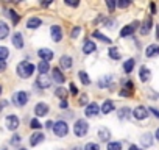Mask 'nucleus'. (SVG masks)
Listing matches in <instances>:
<instances>
[{
  "label": "nucleus",
  "mask_w": 159,
  "mask_h": 150,
  "mask_svg": "<svg viewBox=\"0 0 159 150\" xmlns=\"http://www.w3.org/2000/svg\"><path fill=\"white\" fill-rule=\"evenodd\" d=\"M34 70H36V66L33 63H30V61H20L17 64V67H16V73L24 80L30 78L31 75L34 73Z\"/></svg>",
  "instance_id": "obj_1"
},
{
  "label": "nucleus",
  "mask_w": 159,
  "mask_h": 150,
  "mask_svg": "<svg viewBox=\"0 0 159 150\" xmlns=\"http://www.w3.org/2000/svg\"><path fill=\"white\" fill-rule=\"evenodd\" d=\"M89 122L86 119H76L73 122V134L76 138H84L89 133Z\"/></svg>",
  "instance_id": "obj_2"
},
{
  "label": "nucleus",
  "mask_w": 159,
  "mask_h": 150,
  "mask_svg": "<svg viewBox=\"0 0 159 150\" xmlns=\"http://www.w3.org/2000/svg\"><path fill=\"white\" fill-rule=\"evenodd\" d=\"M28 100H30V94H28L27 91H17V92H14V94H13V97H11L13 105H14V106H17V108L25 106V105L28 103Z\"/></svg>",
  "instance_id": "obj_3"
},
{
  "label": "nucleus",
  "mask_w": 159,
  "mask_h": 150,
  "mask_svg": "<svg viewBox=\"0 0 159 150\" xmlns=\"http://www.w3.org/2000/svg\"><path fill=\"white\" fill-rule=\"evenodd\" d=\"M53 133L56 138H66L69 134V124L61 119V120H56L55 125H53Z\"/></svg>",
  "instance_id": "obj_4"
},
{
  "label": "nucleus",
  "mask_w": 159,
  "mask_h": 150,
  "mask_svg": "<svg viewBox=\"0 0 159 150\" xmlns=\"http://www.w3.org/2000/svg\"><path fill=\"white\" fill-rule=\"evenodd\" d=\"M139 27H140V22H139V21H134V22L125 25V27L120 30V38H129V36H133Z\"/></svg>",
  "instance_id": "obj_5"
},
{
  "label": "nucleus",
  "mask_w": 159,
  "mask_h": 150,
  "mask_svg": "<svg viewBox=\"0 0 159 150\" xmlns=\"http://www.w3.org/2000/svg\"><path fill=\"white\" fill-rule=\"evenodd\" d=\"M53 80L48 77V75H38V78L34 80V88L38 89H48L52 86Z\"/></svg>",
  "instance_id": "obj_6"
},
{
  "label": "nucleus",
  "mask_w": 159,
  "mask_h": 150,
  "mask_svg": "<svg viewBox=\"0 0 159 150\" xmlns=\"http://www.w3.org/2000/svg\"><path fill=\"white\" fill-rule=\"evenodd\" d=\"M33 113L36 117H44L50 113V105H47L45 102H38L33 108Z\"/></svg>",
  "instance_id": "obj_7"
},
{
  "label": "nucleus",
  "mask_w": 159,
  "mask_h": 150,
  "mask_svg": "<svg viewBox=\"0 0 159 150\" xmlns=\"http://www.w3.org/2000/svg\"><path fill=\"white\" fill-rule=\"evenodd\" d=\"M148 116H150V111H148V108L143 106V105H137V106L133 110V117H134L136 120H145Z\"/></svg>",
  "instance_id": "obj_8"
},
{
  "label": "nucleus",
  "mask_w": 159,
  "mask_h": 150,
  "mask_svg": "<svg viewBox=\"0 0 159 150\" xmlns=\"http://www.w3.org/2000/svg\"><path fill=\"white\" fill-rule=\"evenodd\" d=\"M112 82H114V75H103L97 80V86L100 89H112Z\"/></svg>",
  "instance_id": "obj_9"
},
{
  "label": "nucleus",
  "mask_w": 159,
  "mask_h": 150,
  "mask_svg": "<svg viewBox=\"0 0 159 150\" xmlns=\"http://www.w3.org/2000/svg\"><path fill=\"white\" fill-rule=\"evenodd\" d=\"M98 113H102V108L98 106L97 102H91L84 108V116L86 117H95V116H98Z\"/></svg>",
  "instance_id": "obj_10"
},
{
  "label": "nucleus",
  "mask_w": 159,
  "mask_h": 150,
  "mask_svg": "<svg viewBox=\"0 0 159 150\" xmlns=\"http://www.w3.org/2000/svg\"><path fill=\"white\" fill-rule=\"evenodd\" d=\"M5 125H7L8 130L16 131V130L19 128V125H20V119H19L16 114H10V116L5 117Z\"/></svg>",
  "instance_id": "obj_11"
},
{
  "label": "nucleus",
  "mask_w": 159,
  "mask_h": 150,
  "mask_svg": "<svg viewBox=\"0 0 159 150\" xmlns=\"http://www.w3.org/2000/svg\"><path fill=\"white\" fill-rule=\"evenodd\" d=\"M52 80H53V83H56L59 86H62L66 83V75L61 72V67H53L52 69Z\"/></svg>",
  "instance_id": "obj_12"
},
{
  "label": "nucleus",
  "mask_w": 159,
  "mask_h": 150,
  "mask_svg": "<svg viewBox=\"0 0 159 150\" xmlns=\"http://www.w3.org/2000/svg\"><path fill=\"white\" fill-rule=\"evenodd\" d=\"M111 136H112V133H111V130L108 127H100L97 130V138H98L100 142H106L108 144L109 139H111Z\"/></svg>",
  "instance_id": "obj_13"
},
{
  "label": "nucleus",
  "mask_w": 159,
  "mask_h": 150,
  "mask_svg": "<svg viewBox=\"0 0 159 150\" xmlns=\"http://www.w3.org/2000/svg\"><path fill=\"white\" fill-rule=\"evenodd\" d=\"M50 36L53 42H61L62 41V28L61 25H52L50 27Z\"/></svg>",
  "instance_id": "obj_14"
},
{
  "label": "nucleus",
  "mask_w": 159,
  "mask_h": 150,
  "mask_svg": "<svg viewBox=\"0 0 159 150\" xmlns=\"http://www.w3.org/2000/svg\"><path fill=\"white\" fill-rule=\"evenodd\" d=\"M38 56L41 58V61H47V63H50L52 59H53V56H55V53H53V50L52 49H39L38 50Z\"/></svg>",
  "instance_id": "obj_15"
},
{
  "label": "nucleus",
  "mask_w": 159,
  "mask_h": 150,
  "mask_svg": "<svg viewBox=\"0 0 159 150\" xmlns=\"http://www.w3.org/2000/svg\"><path fill=\"white\" fill-rule=\"evenodd\" d=\"M151 28H153V19H151V17H147V19L140 24L139 31H140V35H142V36H147V35L151 31Z\"/></svg>",
  "instance_id": "obj_16"
},
{
  "label": "nucleus",
  "mask_w": 159,
  "mask_h": 150,
  "mask_svg": "<svg viewBox=\"0 0 159 150\" xmlns=\"http://www.w3.org/2000/svg\"><path fill=\"white\" fill-rule=\"evenodd\" d=\"M45 141V134L42 133V131H34L31 136H30V145L31 147H36V145H39L41 142H44Z\"/></svg>",
  "instance_id": "obj_17"
},
{
  "label": "nucleus",
  "mask_w": 159,
  "mask_h": 150,
  "mask_svg": "<svg viewBox=\"0 0 159 150\" xmlns=\"http://www.w3.org/2000/svg\"><path fill=\"white\" fill-rule=\"evenodd\" d=\"M11 42H13V45L16 47V49H24V45H25V41H24V35L20 33V31H16L14 35H13V38H11Z\"/></svg>",
  "instance_id": "obj_18"
},
{
  "label": "nucleus",
  "mask_w": 159,
  "mask_h": 150,
  "mask_svg": "<svg viewBox=\"0 0 159 150\" xmlns=\"http://www.w3.org/2000/svg\"><path fill=\"white\" fill-rule=\"evenodd\" d=\"M95 52H97V44L91 39H86L84 44H83V53L84 55H92Z\"/></svg>",
  "instance_id": "obj_19"
},
{
  "label": "nucleus",
  "mask_w": 159,
  "mask_h": 150,
  "mask_svg": "<svg viewBox=\"0 0 159 150\" xmlns=\"http://www.w3.org/2000/svg\"><path fill=\"white\" fill-rule=\"evenodd\" d=\"M72 66H73V58L70 56V55H62L61 58H59V67L61 69H72Z\"/></svg>",
  "instance_id": "obj_20"
},
{
  "label": "nucleus",
  "mask_w": 159,
  "mask_h": 150,
  "mask_svg": "<svg viewBox=\"0 0 159 150\" xmlns=\"http://www.w3.org/2000/svg\"><path fill=\"white\" fill-rule=\"evenodd\" d=\"M102 114H109V113H112L114 110H116V103H114V100H111V99H106L103 103H102Z\"/></svg>",
  "instance_id": "obj_21"
},
{
  "label": "nucleus",
  "mask_w": 159,
  "mask_h": 150,
  "mask_svg": "<svg viewBox=\"0 0 159 150\" xmlns=\"http://www.w3.org/2000/svg\"><path fill=\"white\" fill-rule=\"evenodd\" d=\"M150 78H151V70L147 66H140V69H139V80L142 83H147Z\"/></svg>",
  "instance_id": "obj_22"
},
{
  "label": "nucleus",
  "mask_w": 159,
  "mask_h": 150,
  "mask_svg": "<svg viewBox=\"0 0 159 150\" xmlns=\"http://www.w3.org/2000/svg\"><path fill=\"white\" fill-rule=\"evenodd\" d=\"M145 56L147 58H156V56H159V44H150L145 49Z\"/></svg>",
  "instance_id": "obj_23"
},
{
  "label": "nucleus",
  "mask_w": 159,
  "mask_h": 150,
  "mask_svg": "<svg viewBox=\"0 0 159 150\" xmlns=\"http://www.w3.org/2000/svg\"><path fill=\"white\" fill-rule=\"evenodd\" d=\"M41 25H42V19H41V17L33 16V17H30V19L27 21V28H28V30H36V28H39Z\"/></svg>",
  "instance_id": "obj_24"
},
{
  "label": "nucleus",
  "mask_w": 159,
  "mask_h": 150,
  "mask_svg": "<svg viewBox=\"0 0 159 150\" xmlns=\"http://www.w3.org/2000/svg\"><path fill=\"white\" fill-rule=\"evenodd\" d=\"M131 116H133V110L128 108V106H122V108L119 110V113H117V117H119L120 120H128Z\"/></svg>",
  "instance_id": "obj_25"
},
{
  "label": "nucleus",
  "mask_w": 159,
  "mask_h": 150,
  "mask_svg": "<svg viewBox=\"0 0 159 150\" xmlns=\"http://www.w3.org/2000/svg\"><path fill=\"white\" fill-rule=\"evenodd\" d=\"M153 142H154V136L151 134V133H143L142 136H140V144H142V147H151L153 145Z\"/></svg>",
  "instance_id": "obj_26"
},
{
  "label": "nucleus",
  "mask_w": 159,
  "mask_h": 150,
  "mask_svg": "<svg viewBox=\"0 0 159 150\" xmlns=\"http://www.w3.org/2000/svg\"><path fill=\"white\" fill-rule=\"evenodd\" d=\"M92 38H95L97 41H100V42H103V44H112V39L108 38L106 35H103V33L98 31V30H94V31H92Z\"/></svg>",
  "instance_id": "obj_27"
},
{
  "label": "nucleus",
  "mask_w": 159,
  "mask_h": 150,
  "mask_svg": "<svg viewBox=\"0 0 159 150\" xmlns=\"http://www.w3.org/2000/svg\"><path fill=\"white\" fill-rule=\"evenodd\" d=\"M36 69H38L39 75H47V73L52 70V67H50V63H47V61H41V63L36 66Z\"/></svg>",
  "instance_id": "obj_28"
},
{
  "label": "nucleus",
  "mask_w": 159,
  "mask_h": 150,
  "mask_svg": "<svg viewBox=\"0 0 159 150\" xmlns=\"http://www.w3.org/2000/svg\"><path fill=\"white\" fill-rule=\"evenodd\" d=\"M134 66H136V59L134 58H128L126 61H123V72L125 73H131L133 72V69H134Z\"/></svg>",
  "instance_id": "obj_29"
},
{
  "label": "nucleus",
  "mask_w": 159,
  "mask_h": 150,
  "mask_svg": "<svg viewBox=\"0 0 159 150\" xmlns=\"http://www.w3.org/2000/svg\"><path fill=\"white\" fill-rule=\"evenodd\" d=\"M78 78H80V82H81V85H83V86H89V85H91L89 73H88V72H84V70H80V72H78Z\"/></svg>",
  "instance_id": "obj_30"
},
{
  "label": "nucleus",
  "mask_w": 159,
  "mask_h": 150,
  "mask_svg": "<svg viewBox=\"0 0 159 150\" xmlns=\"http://www.w3.org/2000/svg\"><path fill=\"white\" fill-rule=\"evenodd\" d=\"M10 35V25L3 21H0V39H5Z\"/></svg>",
  "instance_id": "obj_31"
},
{
  "label": "nucleus",
  "mask_w": 159,
  "mask_h": 150,
  "mask_svg": "<svg viewBox=\"0 0 159 150\" xmlns=\"http://www.w3.org/2000/svg\"><path fill=\"white\" fill-rule=\"evenodd\" d=\"M108 56H109L111 59L119 61V59L122 58V53H120V50H119L117 47H109V49H108Z\"/></svg>",
  "instance_id": "obj_32"
},
{
  "label": "nucleus",
  "mask_w": 159,
  "mask_h": 150,
  "mask_svg": "<svg viewBox=\"0 0 159 150\" xmlns=\"http://www.w3.org/2000/svg\"><path fill=\"white\" fill-rule=\"evenodd\" d=\"M55 96H56L58 99H61V100H67L69 91H67L66 88H62V86H58V88H55Z\"/></svg>",
  "instance_id": "obj_33"
},
{
  "label": "nucleus",
  "mask_w": 159,
  "mask_h": 150,
  "mask_svg": "<svg viewBox=\"0 0 159 150\" xmlns=\"http://www.w3.org/2000/svg\"><path fill=\"white\" fill-rule=\"evenodd\" d=\"M106 150H122V142L120 141H109L106 144Z\"/></svg>",
  "instance_id": "obj_34"
},
{
  "label": "nucleus",
  "mask_w": 159,
  "mask_h": 150,
  "mask_svg": "<svg viewBox=\"0 0 159 150\" xmlns=\"http://www.w3.org/2000/svg\"><path fill=\"white\" fill-rule=\"evenodd\" d=\"M80 35H81V27L75 25V27L72 28V31H70V38H72V39H78Z\"/></svg>",
  "instance_id": "obj_35"
},
{
  "label": "nucleus",
  "mask_w": 159,
  "mask_h": 150,
  "mask_svg": "<svg viewBox=\"0 0 159 150\" xmlns=\"http://www.w3.org/2000/svg\"><path fill=\"white\" fill-rule=\"evenodd\" d=\"M8 16L11 17V21H13V25H17L19 24V21H20V16L14 11V10H10L8 11Z\"/></svg>",
  "instance_id": "obj_36"
},
{
  "label": "nucleus",
  "mask_w": 159,
  "mask_h": 150,
  "mask_svg": "<svg viewBox=\"0 0 159 150\" xmlns=\"http://www.w3.org/2000/svg\"><path fill=\"white\" fill-rule=\"evenodd\" d=\"M30 128H33V130H36V131H39V128H42V124L38 120V117H33V119L30 120Z\"/></svg>",
  "instance_id": "obj_37"
},
{
  "label": "nucleus",
  "mask_w": 159,
  "mask_h": 150,
  "mask_svg": "<svg viewBox=\"0 0 159 150\" xmlns=\"http://www.w3.org/2000/svg\"><path fill=\"white\" fill-rule=\"evenodd\" d=\"M106 8H108L109 13H114L116 8H117V2L116 0H106Z\"/></svg>",
  "instance_id": "obj_38"
},
{
  "label": "nucleus",
  "mask_w": 159,
  "mask_h": 150,
  "mask_svg": "<svg viewBox=\"0 0 159 150\" xmlns=\"http://www.w3.org/2000/svg\"><path fill=\"white\" fill-rule=\"evenodd\" d=\"M83 150H100V144L98 142H88L83 147Z\"/></svg>",
  "instance_id": "obj_39"
},
{
  "label": "nucleus",
  "mask_w": 159,
  "mask_h": 150,
  "mask_svg": "<svg viewBox=\"0 0 159 150\" xmlns=\"http://www.w3.org/2000/svg\"><path fill=\"white\" fill-rule=\"evenodd\" d=\"M131 0H119L117 2V8H120V10H125V8H128V7H131Z\"/></svg>",
  "instance_id": "obj_40"
},
{
  "label": "nucleus",
  "mask_w": 159,
  "mask_h": 150,
  "mask_svg": "<svg viewBox=\"0 0 159 150\" xmlns=\"http://www.w3.org/2000/svg\"><path fill=\"white\" fill-rule=\"evenodd\" d=\"M69 94H70V96H73V97H76V96L80 94V91H78V88H76V85H75L73 82L69 85Z\"/></svg>",
  "instance_id": "obj_41"
},
{
  "label": "nucleus",
  "mask_w": 159,
  "mask_h": 150,
  "mask_svg": "<svg viewBox=\"0 0 159 150\" xmlns=\"http://www.w3.org/2000/svg\"><path fill=\"white\" fill-rule=\"evenodd\" d=\"M10 56V50L7 47H0V61H5Z\"/></svg>",
  "instance_id": "obj_42"
},
{
  "label": "nucleus",
  "mask_w": 159,
  "mask_h": 150,
  "mask_svg": "<svg viewBox=\"0 0 159 150\" xmlns=\"http://www.w3.org/2000/svg\"><path fill=\"white\" fill-rule=\"evenodd\" d=\"M103 27H106V28H114V27H116V21H114V19H105V21H103Z\"/></svg>",
  "instance_id": "obj_43"
},
{
  "label": "nucleus",
  "mask_w": 159,
  "mask_h": 150,
  "mask_svg": "<svg viewBox=\"0 0 159 150\" xmlns=\"http://www.w3.org/2000/svg\"><path fill=\"white\" fill-rule=\"evenodd\" d=\"M20 141H22V138L19 134H13L11 139H10V144L11 145H17V144H20Z\"/></svg>",
  "instance_id": "obj_44"
},
{
  "label": "nucleus",
  "mask_w": 159,
  "mask_h": 150,
  "mask_svg": "<svg viewBox=\"0 0 159 150\" xmlns=\"http://www.w3.org/2000/svg\"><path fill=\"white\" fill-rule=\"evenodd\" d=\"M123 89H128V91H134V83L131 82V80H126V82H123Z\"/></svg>",
  "instance_id": "obj_45"
},
{
  "label": "nucleus",
  "mask_w": 159,
  "mask_h": 150,
  "mask_svg": "<svg viewBox=\"0 0 159 150\" xmlns=\"http://www.w3.org/2000/svg\"><path fill=\"white\" fill-rule=\"evenodd\" d=\"M119 96H120V97H131L133 92L128 91V89H120V91H119Z\"/></svg>",
  "instance_id": "obj_46"
},
{
  "label": "nucleus",
  "mask_w": 159,
  "mask_h": 150,
  "mask_svg": "<svg viewBox=\"0 0 159 150\" xmlns=\"http://www.w3.org/2000/svg\"><path fill=\"white\" fill-rule=\"evenodd\" d=\"M88 94H81V96H80V105H81V106H84L86 103H88Z\"/></svg>",
  "instance_id": "obj_47"
},
{
  "label": "nucleus",
  "mask_w": 159,
  "mask_h": 150,
  "mask_svg": "<svg viewBox=\"0 0 159 150\" xmlns=\"http://www.w3.org/2000/svg\"><path fill=\"white\" fill-rule=\"evenodd\" d=\"M59 108H61V110H67V108H69V102H67V100H61V102H59Z\"/></svg>",
  "instance_id": "obj_48"
},
{
  "label": "nucleus",
  "mask_w": 159,
  "mask_h": 150,
  "mask_svg": "<svg viewBox=\"0 0 159 150\" xmlns=\"http://www.w3.org/2000/svg\"><path fill=\"white\" fill-rule=\"evenodd\" d=\"M67 7H73V8H76L78 5H80V2H70V0H66V2H64Z\"/></svg>",
  "instance_id": "obj_49"
},
{
  "label": "nucleus",
  "mask_w": 159,
  "mask_h": 150,
  "mask_svg": "<svg viewBox=\"0 0 159 150\" xmlns=\"http://www.w3.org/2000/svg\"><path fill=\"white\" fill-rule=\"evenodd\" d=\"M53 125H55V122H53V120H47L44 127H45L47 130H53Z\"/></svg>",
  "instance_id": "obj_50"
},
{
  "label": "nucleus",
  "mask_w": 159,
  "mask_h": 150,
  "mask_svg": "<svg viewBox=\"0 0 159 150\" xmlns=\"http://www.w3.org/2000/svg\"><path fill=\"white\" fill-rule=\"evenodd\" d=\"M148 111H150V113H153V116L159 119V111H157L156 108H153V106H150V108H148Z\"/></svg>",
  "instance_id": "obj_51"
},
{
  "label": "nucleus",
  "mask_w": 159,
  "mask_h": 150,
  "mask_svg": "<svg viewBox=\"0 0 159 150\" xmlns=\"http://www.w3.org/2000/svg\"><path fill=\"white\" fill-rule=\"evenodd\" d=\"M7 67H8L7 61H0V72H5V70H7Z\"/></svg>",
  "instance_id": "obj_52"
},
{
  "label": "nucleus",
  "mask_w": 159,
  "mask_h": 150,
  "mask_svg": "<svg viewBox=\"0 0 159 150\" xmlns=\"http://www.w3.org/2000/svg\"><path fill=\"white\" fill-rule=\"evenodd\" d=\"M128 150H143V148L139 147V145H136V144H131V145L128 147Z\"/></svg>",
  "instance_id": "obj_53"
},
{
  "label": "nucleus",
  "mask_w": 159,
  "mask_h": 150,
  "mask_svg": "<svg viewBox=\"0 0 159 150\" xmlns=\"http://www.w3.org/2000/svg\"><path fill=\"white\" fill-rule=\"evenodd\" d=\"M150 10H151V14H156V3H150Z\"/></svg>",
  "instance_id": "obj_54"
},
{
  "label": "nucleus",
  "mask_w": 159,
  "mask_h": 150,
  "mask_svg": "<svg viewBox=\"0 0 159 150\" xmlns=\"http://www.w3.org/2000/svg\"><path fill=\"white\" fill-rule=\"evenodd\" d=\"M7 105H8V102H7V100H2V102H0V111H2Z\"/></svg>",
  "instance_id": "obj_55"
},
{
  "label": "nucleus",
  "mask_w": 159,
  "mask_h": 150,
  "mask_svg": "<svg viewBox=\"0 0 159 150\" xmlns=\"http://www.w3.org/2000/svg\"><path fill=\"white\" fill-rule=\"evenodd\" d=\"M50 5H52V0H48V2H41V7H44V8L45 7H50Z\"/></svg>",
  "instance_id": "obj_56"
},
{
  "label": "nucleus",
  "mask_w": 159,
  "mask_h": 150,
  "mask_svg": "<svg viewBox=\"0 0 159 150\" xmlns=\"http://www.w3.org/2000/svg\"><path fill=\"white\" fill-rule=\"evenodd\" d=\"M156 41H159V25H156Z\"/></svg>",
  "instance_id": "obj_57"
},
{
  "label": "nucleus",
  "mask_w": 159,
  "mask_h": 150,
  "mask_svg": "<svg viewBox=\"0 0 159 150\" xmlns=\"http://www.w3.org/2000/svg\"><path fill=\"white\" fill-rule=\"evenodd\" d=\"M154 138H156V141H159V127H157L156 131H154Z\"/></svg>",
  "instance_id": "obj_58"
},
{
  "label": "nucleus",
  "mask_w": 159,
  "mask_h": 150,
  "mask_svg": "<svg viewBox=\"0 0 159 150\" xmlns=\"http://www.w3.org/2000/svg\"><path fill=\"white\" fill-rule=\"evenodd\" d=\"M72 150H83V147H80V145H75V147H72Z\"/></svg>",
  "instance_id": "obj_59"
},
{
  "label": "nucleus",
  "mask_w": 159,
  "mask_h": 150,
  "mask_svg": "<svg viewBox=\"0 0 159 150\" xmlns=\"http://www.w3.org/2000/svg\"><path fill=\"white\" fill-rule=\"evenodd\" d=\"M0 94H2V85H0Z\"/></svg>",
  "instance_id": "obj_60"
},
{
  "label": "nucleus",
  "mask_w": 159,
  "mask_h": 150,
  "mask_svg": "<svg viewBox=\"0 0 159 150\" xmlns=\"http://www.w3.org/2000/svg\"><path fill=\"white\" fill-rule=\"evenodd\" d=\"M19 150H27V148H19Z\"/></svg>",
  "instance_id": "obj_61"
},
{
  "label": "nucleus",
  "mask_w": 159,
  "mask_h": 150,
  "mask_svg": "<svg viewBox=\"0 0 159 150\" xmlns=\"http://www.w3.org/2000/svg\"><path fill=\"white\" fill-rule=\"evenodd\" d=\"M0 150H7V148H0Z\"/></svg>",
  "instance_id": "obj_62"
}]
</instances>
